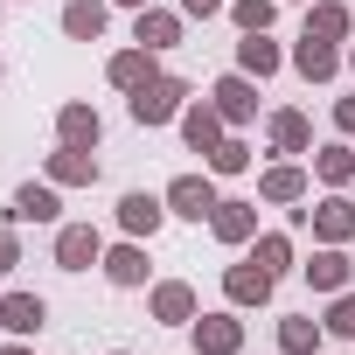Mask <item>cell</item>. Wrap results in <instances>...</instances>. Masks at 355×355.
Listing matches in <instances>:
<instances>
[{
    "label": "cell",
    "instance_id": "6da1fadb",
    "mask_svg": "<svg viewBox=\"0 0 355 355\" xmlns=\"http://www.w3.org/2000/svg\"><path fill=\"white\" fill-rule=\"evenodd\" d=\"M125 112H132V125H146V132H153V125H174V119L189 112V84L160 70L153 84H139V91H125Z\"/></svg>",
    "mask_w": 355,
    "mask_h": 355
},
{
    "label": "cell",
    "instance_id": "7a4b0ae2",
    "mask_svg": "<svg viewBox=\"0 0 355 355\" xmlns=\"http://www.w3.org/2000/svg\"><path fill=\"white\" fill-rule=\"evenodd\" d=\"M216 174L202 167V174H174V182H167V216H182V223H209L216 216Z\"/></svg>",
    "mask_w": 355,
    "mask_h": 355
},
{
    "label": "cell",
    "instance_id": "3957f363",
    "mask_svg": "<svg viewBox=\"0 0 355 355\" xmlns=\"http://www.w3.org/2000/svg\"><path fill=\"white\" fill-rule=\"evenodd\" d=\"M286 63H293L306 84H334V77H341V63H348V49H341V42H327V35H306V28H300V42L286 49Z\"/></svg>",
    "mask_w": 355,
    "mask_h": 355
},
{
    "label": "cell",
    "instance_id": "277c9868",
    "mask_svg": "<svg viewBox=\"0 0 355 355\" xmlns=\"http://www.w3.org/2000/svg\"><path fill=\"white\" fill-rule=\"evenodd\" d=\"M306 230H313V244H355V202H348V189H327L320 202H306Z\"/></svg>",
    "mask_w": 355,
    "mask_h": 355
},
{
    "label": "cell",
    "instance_id": "5b68a950",
    "mask_svg": "<svg viewBox=\"0 0 355 355\" xmlns=\"http://www.w3.org/2000/svg\"><path fill=\"white\" fill-rule=\"evenodd\" d=\"M258 202H272V209H300V202H313V174H306L300 160H272V167L258 174Z\"/></svg>",
    "mask_w": 355,
    "mask_h": 355
},
{
    "label": "cell",
    "instance_id": "8992f818",
    "mask_svg": "<svg viewBox=\"0 0 355 355\" xmlns=\"http://www.w3.org/2000/svg\"><path fill=\"white\" fill-rule=\"evenodd\" d=\"M146 313H153L160 327H196L202 300H196L189 279H153V286H146Z\"/></svg>",
    "mask_w": 355,
    "mask_h": 355
},
{
    "label": "cell",
    "instance_id": "52a82bcc",
    "mask_svg": "<svg viewBox=\"0 0 355 355\" xmlns=\"http://www.w3.org/2000/svg\"><path fill=\"white\" fill-rule=\"evenodd\" d=\"M209 105L223 112V125H230V132H244V125L258 119V77H244V70L216 77V84H209Z\"/></svg>",
    "mask_w": 355,
    "mask_h": 355
},
{
    "label": "cell",
    "instance_id": "ba28073f",
    "mask_svg": "<svg viewBox=\"0 0 355 355\" xmlns=\"http://www.w3.org/2000/svg\"><path fill=\"white\" fill-rule=\"evenodd\" d=\"M272 293H279V279H272V272H265L251 251H244V258L223 272V300H230L237 313H244V306H272Z\"/></svg>",
    "mask_w": 355,
    "mask_h": 355
},
{
    "label": "cell",
    "instance_id": "9c48e42d",
    "mask_svg": "<svg viewBox=\"0 0 355 355\" xmlns=\"http://www.w3.org/2000/svg\"><path fill=\"white\" fill-rule=\"evenodd\" d=\"M112 216H119V230H125V237L153 244V237H160V223H167V196H146V189H125Z\"/></svg>",
    "mask_w": 355,
    "mask_h": 355
},
{
    "label": "cell",
    "instance_id": "30bf717a",
    "mask_svg": "<svg viewBox=\"0 0 355 355\" xmlns=\"http://www.w3.org/2000/svg\"><path fill=\"white\" fill-rule=\"evenodd\" d=\"M189 341H196V355H244V320H237V306H223V313H196Z\"/></svg>",
    "mask_w": 355,
    "mask_h": 355
},
{
    "label": "cell",
    "instance_id": "8fae6325",
    "mask_svg": "<svg viewBox=\"0 0 355 355\" xmlns=\"http://www.w3.org/2000/svg\"><path fill=\"white\" fill-rule=\"evenodd\" d=\"M182 28H189V15H182V8H139V15H132V42H139V49H153V56L182 49Z\"/></svg>",
    "mask_w": 355,
    "mask_h": 355
},
{
    "label": "cell",
    "instance_id": "7c38bea8",
    "mask_svg": "<svg viewBox=\"0 0 355 355\" xmlns=\"http://www.w3.org/2000/svg\"><path fill=\"white\" fill-rule=\"evenodd\" d=\"M300 272H306V286H313V293H327V300H334V293H348L355 258H348V244H313V258H306Z\"/></svg>",
    "mask_w": 355,
    "mask_h": 355
},
{
    "label": "cell",
    "instance_id": "4fadbf2b",
    "mask_svg": "<svg viewBox=\"0 0 355 355\" xmlns=\"http://www.w3.org/2000/svg\"><path fill=\"white\" fill-rule=\"evenodd\" d=\"M42 182H56V189H91V182H98V146H63V139H56V153L42 160Z\"/></svg>",
    "mask_w": 355,
    "mask_h": 355
},
{
    "label": "cell",
    "instance_id": "5bb4252c",
    "mask_svg": "<svg viewBox=\"0 0 355 355\" xmlns=\"http://www.w3.org/2000/svg\"><path fill=\"white\" fill-rule=\"evenodd\" d=\"M265 139H272L279 160H306V153H313V125H306V112H293V105H279V112L265 119Z\"/></svg>",
    "mask_w": 355,
    "mask_h": 355
},
{
    "label": "cell",
    "instance_id": "9a60e30c",
    "mask_svg": "<svg viewBox=\"0 0 355 355\" xmlns=\"http://www.w3.org/2000/svg\"><path fill=\"white\" fill-rule=\"evenodd\" d=\"M98 258H105L98 223H56V265H63V272H91Z\"/></svg>",
    "mask_w": 355,
    "mask_h": 355
},
{
    "label": "cell",
    "instance_id": "2e32d148",
    "mask_svg": "<svg viewBox=\"0 0 355 355\" xmlns=\"http://www.w3.org/2000/svg\"><path fill=\"white\" fill-rule=\"evenodd\" d=\"M98 272H105V279H112L119 293H139L153 265H146V244H139V237H125V244H105V258H98Z\"/></svg>",
    "mask_w": 355,
    "mask_h": 355
},
{
    "label": "cell",
    "instance_id": "e0dca14e",
    "mask_svg": "<svg viewBox=\"0 0 355 355\" xmlns=\"http://www.w3.org/2000/svg\"><path fill=\"white\" fill-rule=\"evenodd\" d=\"M223 132H230V125H223V112H216L209 98H189V112H182V139H189V153H202V160H209V153L223 146Z\"/></svg>",
    "mask_w": 355,
    "mask_h": 355
},
{
    "label": "cell",
    "instance_id": "ac0fdd59",
    "mask_svg": "<svg viewBox=\"0 0 355 355\" xmlns=\"http://www.w3.org/2000/svg\"><path fill=\"white\" fill-rule=\"evenodd\" d=\"M209 230H216V244L244 251V244L258 237V202H244V196H223V202H216V216H209Z\"/></svg>",
    "mask_w": 355,
    "mask_h": 355
},
{
    "label": "cell",
    "instance_id": "d6986e66",
    "mask_svg": "<svg viewBox=\"0 0 355 355\" xmlns=\"http://www.w3.org/2000/svg\"><path fill=\"white\" fill-rule=\"evenodd\" d=\"M153 77H160V56L139 49V42H132V49H112V63H105V84H112V91H139V84H153Z\"/></svg>",
    "mask_w": 355,
    "mask_h": 355
},
{
    "label": "cell",
    "instance_id": "ffe728a7",
    "mask_svg": "<svg viewBox=\"0 0 355 355\" xmlns=\"http://www.w3.org/2000/svg\"><path fill=\"white\" fill-rule=\"evenodd\" d=\"M8 216H15V223H56V216H63L56 182H21V189H15V202H8Z\"/></svg>",
    "mask_w": 355,
    "mask_h": 355
},
{
    "label": "cell",
    "instance_id": "44dd1931",
    "mask_svg": "<svg viewBox=\"0 0 355 355\" xmlns=\"http://www.w3.org/2000/svg\"><path fill=\"white\" fill-rule=\"evenodd\" d=\"M306 160H313V182H320V189H355V146H348V139H327V146H313Z\"/></svg>",
    "mask_w": 355,
    "mask_h": 355
},
{
    "label": "cell",
    "instance_id": "7402d4cb",
    "mask_svg": "<svg viewBox=\"0 0 355 355\" xmlns=\"http://www.w3.org/2000/svg\"><path fill=\"white\" fill-rule=\"evenodd\" d=\"M56 139H63V146H98V139H105V119H98V105L70 98V105L56 112Z\"/></svg>",
    "mask_w": 355,
    "mask_h": 355
},
{
    "label": "cell",
    "instance_id": "603a6c76",
    "mask_svg": "<svg viewBox=\"0 0 355 355\" xmlns=\"http://www.w3.org/2000/svg\"><path fill=\"white\" fill-rule=\"evenodd\" d=\"M42 320H49V306H42V293H0V327L8 334H42Z\"/></svg>",
    "mask_w": 355,
    "mask_h": 355
},
{
    "label": "cell",
    "instance_id": "cb8c5ba5",
    "mask_svg": "<svg viewBox=\"0 0 355 355\" xmlns=\"http://www.w3.org/2000/svg\"><path fill=\"white\" fill-rule=\"evenodd\" d=\"M237 70H244V77H258V84L286 70V49L272 42V28H265V35H244V42H237Z\"/></svg>",
    "mask_w": 355,
    "mask_h": 355
},
{
    "label": "cell",
    "instance_id": "d4e9b609",
    "mask_svg": "<svg viewBox=\"0 0 355 355\" xmlns=\"http://www.w3.org/2000/svg\"><path fill=\"white\" fill-rule=\"evenodd\" d=\"M105 21H112V0H70V8H63V35L70 42H98Z\"/></svg>",
    "mask_w": 355,
    "mask_h": 355
},
{
    "label": "cell",
    "instance_id": "484cf974",
    "mask_svg": "<svg viewBox=\"0 0 355 355\" xmlns=\"http://www.w3.org/2000/svg\"><path fill=\"white\" fill-rule=\"evenodd\" d=\"M306 35L348 42V35H355V8H348V0H313V8H306Z\"/></svg>",
    "mask_w": 355,
    "mask_h": 355
},
{
    "label": "cell",
    "instance_id": "4316f807",
    "mask_svg": "<svg viewBox=\"0 0 355 355\" xmlns=\"http://www.w3.org/2000/svg\"><path fill=\"white\" fill-rule=\"evenodd\" d=\"M320 341H327V327L313 313H286L279 320V355H320Z\"/></svg>",
    "mask_w": 355,
    "mask_h": 355
},
{
    "label": "cell",
    "instance_id": "83f0119b",
    "mask_svg": "<svg viewBox=\"0 0 355 355\" xmlns=\"http://www.w3.org/2000/svg\"><path fill=\"white\" fill-rule=\"evenodd\" d=\"M244 251H251V258H258V265H265L272 279H286V272L300 265V258H293V237H286V230H258V237H251Z\"/></svg>",
    "mask_w": 355,
    "mask_h": 355
},
{
    "label": "cell",
    "instance_id": "f1b7e54d",
    "mask_svg": "<svg viewBox=\"0 0 355 355\" xmlns=\"http://www.w3.org/2000/svg\"><path fill=\"white\" fill-rule=\"evenodd\" d=\"M251 153H258V146H251L244 132H223V146H216L202 167H209V174H251Z\"/></svg>",
    "mask_w": 355,
    "mask_h": 355
},
{
    "label": "cell",
    "instance_id": "f546056e",
    "mask_svg": "<svg viewBox=\"0 0 355 355\" xmlns=\"http://www.w3.org/2000/svg\"><path fill=\"white\" fill-rule=\"evenodd\" d=\"M230 21H237L244 35H265V28L279 21V0H230Z\"/></svg>",
    "mask_w": 355,
    "mask_h": 355
},
{
    "label": "cell",
    "instance_id": "4dcf8cb0",
    "mask_svg": "<svg viewBox=\"0 0 355 355\" xmlns=\"http://www.w3.org/2000/svg\"><path fill=\"white\" fill-rule=\"evenodd\" d=\"M327 334H355V286L348 293H334V306H327V320H320Z\"/></svg>",
    "mask_w": 355,
    "mask_h": 355
},
{
    "label": "cell",
    "instance_id": "1f68e13d",
    "mask_svg": "<svg viewBox=\"0 0 355 355\" xmlns=\"http://www.w3.org/2000/svg\"><path fill=\"white\" fill-rule=\"evenodd\" d=\"M21 265V230H15V216H0V272H15Z\"/></svg>",
    "mask_w": 355,
    "mask_h": 355
},
{
    "label": "cell",
    "instance_id": "d6a6232c",
    "mask_svg": "<svg viewBox=\"0 0 355 355\" xmlns=\"http://www.w3.org/2000/svg\"><path fill=\"white\" fill-rule=\"evenodd\" d=\"M182 15L189 21H216V15H230V0H182Z\"/></svg>",
    "mask_w": 355,
    "mask_h": 355
},
{
    "label": "cell",
    "instance_id": "836d02e7",
    "mask_svg": "<svg viewBox=\"0 0 355 355\" xmlns=\"http://www.w3.org/2000/svg\"><path fill=\"white\" fill-rule=\"evenodd\" d=\"M334 132L355 139V98H334Z\"/></svg>",
    "mask_w": 355,
    "mask_h": 355
},
{
    "label": "cell",
    "instance_id": "e575fe53",
    "mask_svg": "<svg viewBox=\"0 0 355 355\" xmlns=\"http://www.w3.org/2000/svg\"><path fill=\"white\" fill-rule=\"evenodd\" d=\"M0 355H35V348H28L21 334H8V348H0Z\"/></svg>",
    "mask_w": 355,
    "mask_h": 355
},
{
    "label": "cell",
    "instance_id": "d590c367",
    "mask_svg": "<svg viewBox=\"0 0 355 355\" xmlns=\"http://www.w3.org/2000/svg\"><path fill=\"white\" fill-rule=\"evenodd\" d=\"M112 8H132V15H139V8H153V0H112Z\"/></svg>",
    "mask_w": 355,
    "mask_h": 355
},
{
    "label": "cell",
    "instance_id": "8d00e7d4",
    "mask_svg": "<svg viewBox=\"0 0 355 355\" xmlns=\"http://www.w3.org/2000/svg\"><path fill=\"white\" fill-rule=\"evenodd\" d=\"M348 70H355V42H348Z\"/></svg>",
    "mask_w": 355,
    "mask_h": 355
},
{
    "label": "cell",
    "instance_id": "74e56055",
    "mask_svg": "<svg viewBox=\"0 0 355 355\" xmlns=\"http://www.w3.org/2000/svg\"><path fill=\"white\" fill-rule=\"evenodd\" d=\"M112 355H132V348H112Z\"/></svg>",
    "mask_w": 355,
    "mask_h": 355
},
{
    "label": "cell",
    "instance_id": "f35d334b",
    "mask_svg": "<svg viewBox=\"0 0 355 355\" xmlns=\"http://www.w3.org/2000/svg\"><path fill=\"white\" fill-rule=\"evenodd\" d=\"M300 8H313V0H300Z\"/></svg>",
    "mask_w": 355,
    "mask_h": 355
},
{
    "label": "cell",
    "instance_id": "ab89813d",
    "mask_svg": "<svg viewBox=\"0 0 355 355\" xmlns=\"http://www.w3.org/2000/svg\"><path fill=\"white\" fill-rule=\"evenodd\" d=\"M0 77H8V70H0Z\"/></svg>",
    "mask_w": 355,
    "mask_h": 355
},
{
    "label": "cell",
    "instance_id": "60d3db41",
    "mask_svg": "<svg viewBox=\"0 0 355 355\" xmlns=\"http://www.w3.org/2000/svg\"><path fill=\"white\" fill-rule=\"evenodd\" d=\"M348 341H355V334H348Z\"/></svg>",
    "mask_w": 355,
    "mask_h": 355
}]
</instances>
